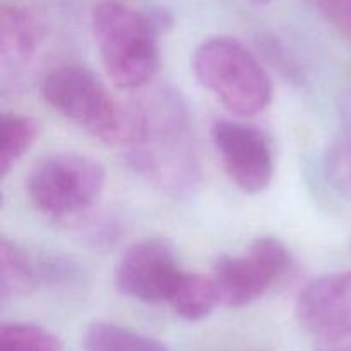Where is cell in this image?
<instances>
[{
  "label": "cell",
  "mask_w": 351,
  "mask_h": 351,
  "mask_svg": "<svg viewBox=\"0 0 351 351\" xmlns=\"http://www.w3.org/2000/svg\"><path fill=\"white\" fill-rule=\"evenodd\" d=\"M127 165L171 197H189L202 182L187 103L170 86H156L127 103Z\"/></svg>",
  "instance_id": "cell-1"
},
{
  "label": "cell",
  "mask_w": 351,
  "mask_h": 351,
  "mask_svg": "<svg viewBox=\"0 0 351 351\" xmlns=\"http://www.w3.org/2000/svg\"><path fill=\"white\" fill-rule=\"evenodd\" d=\"M170 26V14L161 9L139 12L120 2H101L93 9V36L117 88L137 91L151 84L161 65L160 36Z\"/></svg>",
  "instance_id": "cell-2"
},
{
  "label": "cell",
  "mask_w": 351,
  "mask_h": 351,
  "mask_svg": "<svg viewBox=\"0 0 351 351\" xmlns=\"http://www.w3.org/2000/svg\"><path fill=\"white\" fill-rule=\"evenodd\" d=\"M192 71L202 88L239 117H254L269 106L273 82L263 62L240 40L211 36L194 50Z\"/></svg>",
  "instance_id": "cell-3"
},
{
  "label": "cell",
  "mask_w": 351,
  "mask_h": 351,
  "mask_svg": "<svg viewBox=\"0 0 351 351\" xmlns=\"http://www.w3.org/2000/svg\"><path fill=\"white\" fill-rule=\"evenodd\" d=\"M105 168L75 151L41 158L26 178V195L41 215L72 226L89 215L105 187Z\"/></svg>",
  "instance_id": "cell-4"
},
{
  "label": "cell",
  "mask_w": 351,
  "mask_h": 351,
  "mask_svg": "<svg viewBox=\"0 0 351 351\" xmlns=\"http://www.w3.org/2000/svg\"><path fill=\"white\" fill-rule=\"evenodd\" d=\"M45 101L69 122L110 146L122 147L127 136V103H120L105 82L84 65L65 64L41 82Z\"/></svg>",
  "instance_id": "cell-5"
},
{
  "label": "cell",
  "mask_w": 351,
  "mask_h": 351,
  "mask_svg": "<svg viewBox=\"0 0 351 351\" xmlns=\"http://www.w3.org/2000/svg\"><path fill=\"white\" fill-rule=\"evenodd\" d=\"M291 267V254L276 237H259L239 256H221L213 267L221 304L245 307L263 298Z\"/></svg>",
  "instance_id": "cell-6"
},
{
  "label": "cell",
  "mask_w": 351,
  "mask_h": 351,
  "mask_svg": "<svg viewBox=\"0 0 351 351\" xmlns=\"http://www.w3.org/2000/svg\"><path fill=\"white\" fill-rule=\"evenodd\" d=\"M211 141L230 180L245 194H261L274 177V153L269 137L240 120L218 119Z\"/></svg>",
  "instance_id": "cell-7"
},
{
  "label": "cell",
  "mask_w": 351,
  "mask_h": 351,
  "mask_svg": "<svg viewBox=\"0 0 351 351\" xmlns=\"http://www.w3.org/2000/svg\"><path fill=\"white\" fill-rule=\"evenodd\" d=\"M184 269L175 249L163 239L139 240L127 247L115 267V287L143 304L168 302Z\"/></svg>",
  "instance_id": "cell-8"
},
{
  "label": "cell",
  "mask_w": 351,
  "mask_h": 351,
  "mask_svg": "<svg viewBox=\"0 0 351 351\" xmlns=\"http://www.w3.org/2000/svg\"><path fill=\"white\" fill-rule=\"evenodd\" d=\"M295 315L298 324L321 341L351 335V271L311 281L298 295Z\"/></svg>",
  "instance_id": "cell-9"
},
{
  "label": "cell",
  "mask_w": 351,
  "mask_h": 351,
  "mask_svg": "<svg viewBox=\"0 0 351 351\" xmlns=\"http://www.w3.org/2000/svg\"><path fill=\"white\" fill-rule=\"evenodd\" d=\"M43 29L36 17L21 7H2L0 12V69L2 81L17 79L36 57Z\"/></svg>",
  "instance_id": "cell-10"
},
{
  "label": "cell",
  "mask_w": 351,
  "mask_h": 351,
  "mask_svg": "<svg viewBox=\"0 0 351 351\" xmlns=\"http://www.w3.org/2000/svg\"><path fill=\"white\" fill-rule=\"evenodd\" d=\"M47 287L45 254H34L14 240L0 239V297L24 298Z\"/></svg>",
  "instance_id": "cell-11"
},
{
  "label": "cell",
  "mask_w": 351,
  "mask_h": 351,
  "mask_svg": "<svg viewBox=\"0 0 351 351\" xmlns=\"http://www.w3.org/2000/svg\"><path fill=\"white\" fill-rule=\"evenodd\" d=\"M322 168L328 184L351 201V93L338 106V129L326 147Z\"/></svg>",
  "instance_id": "cell-12"
},
{
  "label": "cell",
  "mask_w": 351,
  "mask_h": 351,
  "mask_svg": "<svg viewBox=\"0 0 351 351\" xmlns=\"http://www.w3.org/2000/svg\"><path fill=\"white\" fill-rule=\"evenodd\" d=\"M167 304L184 321L197 322L209 317L221 298L213 276L184 271Z\"/></svg>",
  "instance_id": "cell-13"
},
{
  "label": "cell",
  "mask_w": 351,
  "mask_h": 351,
  "mask_svg": "<svg viewBox=\"0 0 351 351\" xmlns=\"http://www.w3.org/2000/svg\"><path fill=\"white\" fill-rule=\"evenodd\" d=\"M84 351H168L167 345L151 336L115 322L96 321L86 329Z\"/></svg>",
  "instance_id": "cell-14"
},
{
  "label": "cell",
  "mask_w": 351,
  "mask_h": 351,
  "mask_svg": "<svg viewBox=\"0 0 351 351\" xmlns=\"http://www.w3.org/2000/svg\"><path fill=\"white\" fill-rule=\"evenodd\" d=\"M40 136V125L34 119L21 113L2 115V151H0V173L7 177L9 171L23 160Z\"/></svg>",
  "instance_id": "cell-15"
},
{
  "label": "cell",
  "mask_w": 351,
  "mask_h": 351,
  "mask_svg": "<svg viewBox=\"0 0 351 351\" xmlns=\"http://www.w3.org/2000/svg\"><path fill=\"white\" fill-rule=\"evenodd\" d=\"M0 351H62L57 336L29 322H7L0 328Z\"/></svg>",
  "instance_id": "cell-16"
},
{
  "label": "cell",
  "mask_w": 351,
  "mask_h": 351,
  "mask_svg": "<svg viewBox=\"0 0 351 351\" xmlns=\"http://www.w3.org/2000/svg\"><path fill=\"white\" fill-rule=\"evenodd\" d=\"M72 228H77L82 240L88 245L95 249H110L115 245L122 237V226L117 219L110 218L106 215H86L72 225Z\"/></svg>",
  "instance_id": "cell-17"
},
{
  "label": "cell",
  "mask_w": 351,
  "mask_h": 351,
  "mask_svg": "<svg viewBox=\"0 0 351 351\" xmlns=\"http://www.w3.org/2000/svg\"><path fill=\"white\" fill-rule=\"evenodd\" d=\"M314 5L332 27L351 41V0H314Z\"/></svg>",
  "instance_id": "cell-18"
},
{
  "label": "cell",
  "mask_w": 351,
  "mask_h": 351,
  "mask_svg": "<svg viewBox=\"0 0 351 351\" xmlns=\"http://www.w3.org/2000/svg\"><path fill=\"white\" fill-rule=\"evenodd\" d=\"M319 351H351V335L332 339H322Z\"/></svg>",
  "instance_id": "cell-19"
},
{
  "label": "cell",
  "mask_w": 351,
  "mask_h": 351,
  "mask_svg": "<svg viewBox=\"0 0 351 351\" xmlns=\"http://www.w3.org/2000/svg\"><path fill=\"white\" fill-rule=\"evenodd\" d=\"M249 2L257 3V5H266V3H271L273 0H249Z\"/></svg>",
  "instance_id": "cell-20"
}]
</instances>
